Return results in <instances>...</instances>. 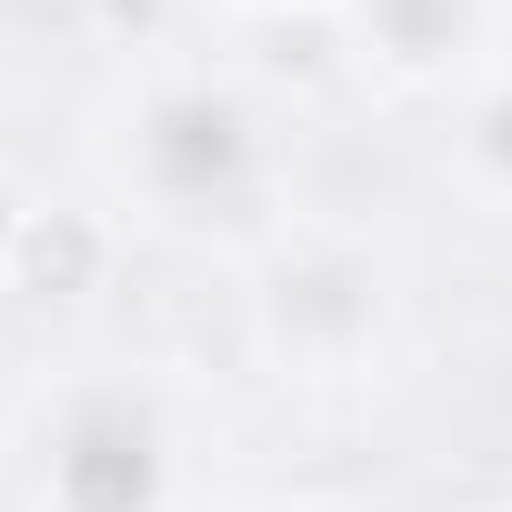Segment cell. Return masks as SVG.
Instances as JSON below:
<instances>
[{
    "instance_id": "1",
    "label": "cell",
    "mask_w": 512,
    "mask_h": 512,
    "mask_svg": "<svg viewBox=\"0 0 512 512\" xmlns=\"http://www.w3.org/2000/svg\"><path fill=\"white\" fill-rule=\"evenodd\" d=\"M151 492H161V442H151V422L121 412V402L81 412L71 442H61V502H71V512H151Z\"/></svg>"
},
{
    "instance_id": "2",
    "label": "cell",
    "mask_w": 512,
    "mask_h": 512,
    "mask_svg": "<svg viewBox=\"0 0 512 512\" xmlns=\"http://www.w3.org/2000/svg\"><path fill=\"white\" fill-rule=\"evenodd\" d=\"M91 262H101V241H91V221H71V211H31L21 241H11L21 292H71V282H91Z\"/></svg>"
},
{
    "instance_id": "3",
    "label": "cell",
    "mask_w": 512,
    "mask_h": 512,
    "mask_svg": "<svg viewBox=\"0 0 512 512\" xmlns=\"http://www.w3.org/2000/svg\"><path fill=\"white\" fill-rule=\"evenodd\" d=\"M362 31L392 51V61H442L452 51V31H462V0H362Z\"/></svg>"
},
{
    "instance_id": "4",
    "label": "cell",
    "mask_w": 512,
    "mask_h": 512,
    "mask_svg": "<svg viewBox=\"0 0 512 512\" xmlns=\"http://www.w3.org/2000/svg\"><path fill=\"white\" fill-rule=\"evenodd\" d=\"M482 161H492V171H512V91L482 111Z\"/></svg>"
}]
</instances>
